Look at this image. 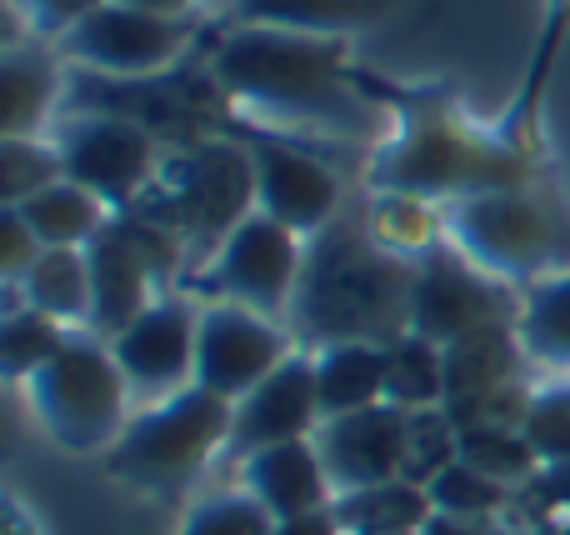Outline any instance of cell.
Instances as JSON below:
<instances>
[{
	"label": "cell",
	"mask_w": 570,
	"mask_h": 535,
	"mask_svg": "<svg viewBox=\"0 0 570 535\" xmlns=\"http://www.w3.org/2000/svg\"><path fill=\"white\" fill-rule=\"evenodd\" d=\"M355 86L395 116L371 156V190L451 206L481 190L535 186V150L471 120L451 86H395L371 70H355Z\"/></svg>",
	"instance_id": "cell-1"
},
{
	"label": "cell",
	"mask_w": 570,
	"mask_h": 535,
	"mask_svg": "<svg viewBox=\"0 0 570 535\" xmlns=\"http://www.w3.org/2000/svg\"><path fill=\"white\" fill-rule=\"evenodd\" d=\"M210 76L236 106L285 126H325L335 136L361 130L365 90L345 60V40L301 36L276 26H236L210 56Z\"/></svg>",
	"instance_id": "cell-2"
},
{
	"label": "cell",
	"mask_w": 570,
	"mask_h": 535,
	"mask_svg": "<svg viewBox=\"0 0 570 535\" xmlns=\"http://www.w3.org/2000/svg\"><path fill=\"white\" fill-rule=\"evenodd\" d=\"M411 290L415 260L391 256L375 240L331 236L315 260H305L295 290V326L321 346L335 340H381L395 346L411 336Z\"/></svg>",
	"instance_id": "cell-3"
},
{
	"label": "cell",
	"mask_w": 570,
	"mask_h": 535,
	"mask_svg": "<svg viewBox=\"0 0 570 535\" xmlns=\"http://www.w3.org/2000/svg\"><path fill=\"white\" fill-rule=\"evenodd\" d=\"M441 210L445 240L505 286H535L570 266V220L535 186L481 190Z\"/></svg>",
	"instance_id": "cell-4"
},
{
	"label": "cell",
	"mask_w": 570,
	"mask_h": 535,
	"mask_svg": "<svg viewBox=\"0 0 570 535\" xmlns=\"http://www.w3.org/2000/svg\"><path fill=\"white\" fill-rule=\"evenodd\" d=\"M26 396L40 430L70 456L110 450L130 426V380L96 330H70L60 356L26 380Z\"/></svg>",
	"instance_id": "cell-5"
},
{
	"label": "cell",
	"mask_w": 570,
	"mask_h": 535,
	"mask_svg": "<svg viewBox=\"0 0 570 535\" xmlns=\"http://www.w3.org/2000/svg\"><path fill=\"white\" fill-rule=\"evenodd\" d=\"M230 426H236V400L206 386H186L130 416V426L110 446V470L130 486L176 491L230 446Z\"/></svg>",
	"instance_id": "cell-6"
},
{
	"label": "cell",
	"mask_w": 570,
	"mask_h": 535,
	"mask_svg": "<svg viewBox=\"0 0 570 535\" xmlns=\"http://www.w3.org/2000/svg\"><path fill=\"white\" fill-rule=\"evenodd\" d=\"M521 320V296L481 266L461 256L445 240L415 266L411 290V336L431 340V346L451 350L471 336H491V330H515Z\"/></svg>",
	"instance_id": "cell-7"
},
{
	"label": "cell",
	"mask_w": 570,
	"mask_h": 535,
	"mask_svg": "<svg viewBox=\"0 0 570 535\" xmlns=\"http://www.w3.org/2000/svg\"><path fill=\"white\" fill-rule=\"evenodd\" d=\"M305 236H295L291 226L271 220L266 210H250L226 230V240L216 246L206 270V286L220 300H236L246 310L281 320L295 306V290L305 276Z\"/></svg>",
	"instance_id": "cell-8"
},
{
	"label": "cell",
	"mask_w": 570,
	"mask_h": 535,
	"mask_svg": "<svg viewBox=\"0 0 570 535\" xmlns=\"http://www.w3.org/2000/svg\"><path fill=\"white\" fill-rule=\"evenodd\" d=\"M190 40H196V20L150 16V10L106 0V6L90 10L70 36H60V56L96 70V76L146 80V76H160V70L176 66L190 50Z\"/></svg>",
	"instance_id": "cell-9"
},
{
	"label": "cell",
	"mask_w": 570,
	"mask_h": 535,
	"mask_svg": "<svg viewBox=\"0 0 570 535\" xmlns=\"http://www.w3.org/2000/svg\"><path fill=\"white\" fill-rule=\"evenodd\" d=\"M60 160H66V176L76 186L96 190L110 210L136 206L150 186L160 180V146L150 136V126L130 116H86L76 126H66L60 136Z\"/></svg>",
	"instance_id": "cell-10"
},
{
	"label": "cell",
	"mask_w": 570,
	"mask_h": 535,
	"mask_svg": "<svg viewBox=\"0 0 570 535\" xmlns=\"http://www.w3.org/2000/svg\"><path fill=\"white\" fill-rule=\"evenodd\" d=\"M295 356L291 330L281 320L246 310L236 300H210L200 306V340H196V386L216 390L226 400H240Z\"/></svg>",
	"instance_id": "cell-11"
},
{
	"label": "cell",
	"mask_w": 570,
	"mask_h": 535,
	"mask_svg": "<svg viewBox=\"0 0 570 535\" xmlns=\"http://www.w3.org/2000/svg\"><path fill=\"white\" fill-rule=\"evenodd\" d=\"M250 180L256 210L291 226L295 236H321L341 210V176L305 146L281 136H250Z\"/></svg>",
	"instance_id": "cell-12"
},
{
	"label": "cell",
	"mask_w": 570,
	"mask_h": 535,
	"mask_svg": "<svg viewBox=\"0 0 570 535\" xmlns=\"http://www.w3.org/2000/svg\"><path fill=\"white\" fill-rule=\"evenodd\" d=\"M196 340H200V310L186 296H156V306L130 320L110 340V350H116L130 390L166 400L176 390L196 386Z\"/></svg>",
	"instance_id": "cell-13"
},
{
	"label": "cell",
	"mask_w": 570,
	"mask_h": 535,
	"mask_svg": "<svg viewBox=\"0 0 570 535\" xmlns=\"http://www.w3.org/2000/svg\"><path fill=\"white\" fill-rule=\"evenodd\" d=\"M411 430L415 416H405L395 406H371L355 410V416L321 420L315 450H321L325 470L335 480V496L401 480L411 470Z\"/></svg>",
	"instance_id": "cell-14"
},
{
	"label": "cell",
	"mask_w": 570,
	"mask_h": 535,
	"mask_svg": "<svg viewBox=\"0 0 570 535\" xmlns=\"http://www.w3.org/2000/svg\"><path fill=\"white\" fill-rule=\"evenodd\" d=\"M321 430V400H315V356L295 350L285 356L250 396L236 400V426H230L226 456L246 460L256 450L285 446V440H311Z\"/></svg>",
	"instance_id": "cell-15"
},
{
	"label": "cell",
	"mask_w": 570,
	"mask_h": 535,
	"mask_svg": "<svg viewBox=\"0 0 570 535\" xmlns=\"http://www.w3.org/2000/svg\"><path fill=\"white\" fill-rule=\"evenodd\" d=\"M90 260V326L100 340H116L136 316L156 306V260L140 240L136 220H110L96 240L86 246Z\"/></svg>",
	"instance_id": "cell-16"
},
{
	"label": "cell",
	"mask_w": 570,
	"mask_h": 535,
	"mask_svg": "<svg viewBox=\"0 0 570 535\" xmlns=\"http://www.w3.org/2000/svg\"><path fill=\"white\" fill-rule=\"evenodd\" d=\"M240 491L256 496L276 521L335 506V480L325 470L321 450H315V436L246 456L240 460Z\"/></svg>",
	"instance_id": "cell-17"
},
{
	"label": "cell",
	"mask_w": 570,
	"mask_h": 535,
	"mask_svg": "<svg viewBox=\"0 0 570 535\" xmlns=\"http://www.w3.org/2000/svg\"><path fill=\"white\" fill-rule=\"evenodd\" d=\"M385 380H391V346L381 340H335V346L315 350L321 420L385 406Z\"/></svg>",
	"instance_id": "cell-18"
},
{
	"label": "cell",
	"mask_w": 570,
	"mask_h": 535,
	"mask_svg": "<svg viewBox=\"0 0 570 535\" xmlns=\"http://www.w3.org/2000/svg\"><path fill=\"white\" fill-rule=\"evenodd\" d=\"M395 6L401 0H236V26H276L345 40L355 30L381 26Z\"/></svg>",
	"instance_id": "cell-19"
},
{
	"label": "cell",
	"mask_w": 570,
	"mask_h": 535,
	"mask_svg": "<svg viewBox=\"0 0 570 535\" xmlns=\"http://www.w3.org/2000/svg\"><path fill=\"white\" fill-rule=\"evenodd\" d=\"M16 210L26 216V226L36 230V240L46 250H86L90 240L116 220V210H110L96 190L76 186L70 176L56 180V186H46V190H36V196L20 200Z\"/></svg>",
	"instance_id": "cell-20"
},
{
	"label": "cell",
	"mask_w": 570,
	"mask_h": 535,
	"mask_svg": "<svg viewBox=\"0 0 570 535\" xmlns=\"http://www.w3.org/2000/svg\"><path fill=\"white\" fill-rule=\"evenodd\" d=\"M60 100V70L50 50L6 46L0 60V136H40Z\"/></svg>",
	"instance_id": "cell-21"
},
{
	"label": "cell",
	"mask_w": 570,
	"mask_h": 535,
	"mask_svg": "<svg viewBox=\"0 0 570 535\" xmlns=\"http://www.w3.org/2000/svg\"><path fill=\"white\" fill-rule=\"evenodd\" d=\"M566 40H570V0H541V30H535L531 66H525L521 90H515L511 110L501 120L505 136L525 150H535V140H541V100H546V86H551V70L561 60Z\"/></svg>",
	"instance_id": "cell-22"
},
{
	"label": "cell",
	"mask_w": 570,
	"mask_h": 535,
	"mask_svg": "<svg viewBox=\"0 0 570 535\" xmlns=\"http://www.w3.org/2000/svg\"><path fill=\"white\" fill-rule=\"evenodd\" d=\"M10 296H20L30 310L60 320V326H90V260L86 250H40V260L26 270Z\"/></svg>",
	"instance_id": "cell-23"
},
{
	"label": "cell",
	"mask_w": 570,
	"mask_h": 535,
	"mask_svg": "<svg viewBox=\"0 0 570 535\" xmlns=\"http://www.w3.org/2000/svg\"><path fill=\"white\" fill-rule=\"evenodd\" d=\"M335 516H341L345 535L355 531H411L425 535L435 521V501L421 480L401 476V480H385V486L371 491H351V496H335Z\"/></svg>",
	"instance_id": "cell-24"
},
{
	"label": "cell",
	"mask_w": 570,
	"mask_h": 535,
	"mask_svg": "<svg viewBox=\"0 0 570 535\" xmlns=\"http://www.w3.org/2000/svg\"><path fill=\"white\" fill-rule=\"evenodd\" d=\"M515 336L525 346V360L570 370V266L525 286Z\"/></svg>",
	"instance_id": "cell-25"
},
{
	"label": "cell",
	"mask_w": 570,
	"mask_h": 535,
	"mask_svg": "<svg viewBox=\"0 0 570 535\" xmlns=\"http://www.w3.org/2000/svg\"><path fill=\"white\" fill-rule=\"evenodd\" d=\"M371 240H375V246H385L391 256L415 260V266H421L435 246H445V210H435L431 200L375 190Z\"/></svg>",
	"instance_id": "cell-26"
},
{
	"label": "cell",
	"mask_w": 570,
	"mask_h": 535,
	"mask_svg": "<svg viewBox=\"0 0 570 535\" xmlns=\"http://www.w3.org/2000/svg\"><path fill=\"white\" fill-rule=\"evenodd\" d=\"M385 406L405 416L445 410V350L421 336H401L391 346V380H385Z\"/></svg>",
	"instance_id": "cell-27"
},
{
	"label": "cell",
	"mask_w": 570,
	"mask_h": 535,
	"mask_svg": "<svg viewBox=\"0 0 570 535\" xmlns=\"http://www.w3.org/2000/svg\"><path fill=\"white\" fill-rule=\"evenodd\" d=\"M66 340H70V326L40 316V310H30L26 300L16 296L6 310V320H0V370H6L10 380H30L46 360L60 356Z\"/></svg>",
	"instance_id": "cell-28"
},
{
	"label": "cell",
	"mask_w": 570,
	"mask_h": 535,
	"mask_svg": "<svg viewBox=\"0 0 570 535\" xmlns=\"http://www.w3.org/2000/svg\"><path fill=\"white\" fill-rule=\"evenodd\" d=\"M425 491H431V501H435V516H445V521H471V526L491 521L495 511L511 501V486H501L495 476L475 470L471 460H461V456H455L451 466L435 470V476L425 480Z\"/></svg>",
	"instance_id": "cell-29"
},
{
	"label": "cell",
	"mask_w": 570,
	"mask_h": 535,
	"mask_svg": "<svg viewBox=\"0 0 570 535\" xmlns=\"http://www.w3.org/2000/svg\"><path fill=\"white\" fill-rule=\"evenodd\" d=\"M56 180H66L60 146H46L40 136H0V206H20Z\"/></svg>",
	"instance_id": "cell-30"
},
{
	"label": "cell",
	"mask_w": 570,
	"mask_h": 535,
	"mask_svg": "<svg viewBox=\"0 0 570 535\" xmlns=\"http://www.w3.org/2000/svg\"><path fill=\"white\" fill-rule=\"evenodd\" d=\"M461 460H471L475 470L495 476L501 486H521V480L541 476V460L525 446L521 430H495V426H465L461 430Z\"/></svg>",
	"instance_id": "cell-31"
},
{
	"label": "cell",
	"mask_w": 570,
	"mask_h": 535,
	"mask_svg": "<svg viewBox=\"0 0 570 535\" xmlns=\"http://www.w3.org/2000/svg\"><path fill=\"white\" fill-rule=\"evenodd\" d=\"M521 436L541 466H566L570 460V380H551V386L531 390L525 416H521Z\"/></svg>",
	"instance_id": "cell-32"
},
{
	"label": "cell",
	"mask_w": 570,
	"mask_h": 535,
	"mask_svg": "<svg viewBox=\"0 0 570 535\" xmlns=\"http://www.w3.org/2000/svg\"><path fill=\"white\" fill-rule=\"evenodd\" d=\"M176 535H276V516L246 491H226L210 496L180 521Z\"/></svg>",
	"instance_id": "cell-33"
},
{
	"label": "cell",
	"mask_w": 570,
	"mask_h": 535,
	"mask_svg": "<svg viewBox=\"0 0 570 535\" xmlns=\"http://www.w3.org/2000/svg\"><path fill=\"white\" fill-rule=\"evenodd\" d=\"M40 240L36 230L26 226V216H20L16 206H0V276H6V286L16 290L20 280H26V270L40 260Z\"/></svg>",
	"instance_id": "cell-34"
},
{
	"label": "cell",
	"mask_w": 570,
	"mask_h": 535,
	"mask_svg": "<svg viewBox=\"0 0 570 535\" xmlns=\"http://www.w3.org/2000/svg\"><path fill=\"white\" fill-rule=\"evenodd\" d=\"M16 6L26 10V20H30V30H36V36L60 40V36H70V30H76L90 10L106 6V0H16Z\"/></svg>",
	"instance_id": "cell-35"
},
{
	"label": "cell",
	"mask_w": 570,
	"mask_h": 535,
	"mask_svg": "<svg viewBox=\"0 0 570 535\" xmlns=\"http://www.w3.org/2000/svg\"><path fill=\"white\" fill-rule=\"evenodd\" d=\"M276 535H345V526H341V516H335V506H325V511H305V516L276 521Z\"/></svg>",
	"instance_id": "cell-36"
},
{
	"label": "cell",
	"mask_w": 570,
	"mask_h": 535,
	"mask_svg": "<svg viewBox=\"0 0 570 535\" xmlns=\"http://www.w3.org/2000/svg\"><path fill=\"white\" fill-rule=\"evenodd\" d=\"M120 6L150 10V16H176V20H190V10H196L200 0H120Z\"/></svg>",
	"instance_id": "cell-37"
},
{
	"label": "cell",
	"mask_w": 570,
	"mask_h": 535,
	"mask_svg": "<svg viewBox=\"0 0 570 535\" xmlns=\"http://www.w3.org/2000/svg\"><path fill=\"white\" fill-rule=\"evenodd\" d=\"M355 535H411V531H355Z\"/></svg>",
	"instance_id": "cell-38"
}]
</instances>
